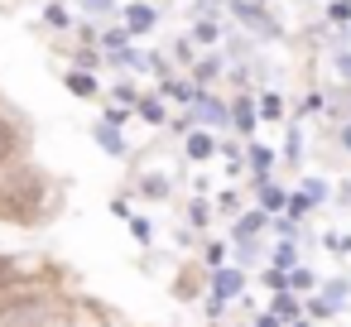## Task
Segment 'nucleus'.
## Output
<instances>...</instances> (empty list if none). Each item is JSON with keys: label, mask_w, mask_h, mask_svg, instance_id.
<instances>
[]
</instances>
